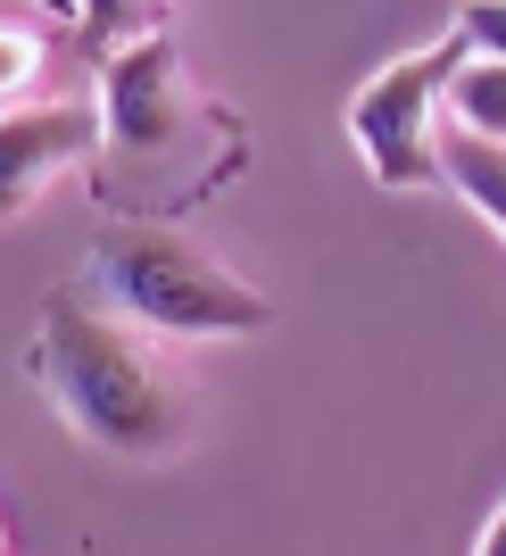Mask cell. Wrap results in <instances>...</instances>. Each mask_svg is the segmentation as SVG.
<instances>
[{
	"instance_id": "5b68a950",
	"label": "cell",
	"mask_w": 506,
	"mask_h": 556,
	"mask_svg": "<svg viewBox=\"0 0 506 556\" xmlns=\"http://www.w3.org/2000/svg\"><path fill=\"white\" fill-rule=\"evenodd\" d=\"M75 159H100V109H84V100L0 109V216L34 208Z\"/></svg>"
},
{
	"instance_id": "ba28073f",
	"label": "cell",
	"mask_w": 506,
	"mask_h": 556,
	"mask_svg": "<svg viewBox=\"0 0 506 556\" xmlns=\"http://www.w3.org/2000/svg\"><path fill=\"white\" fill-rule=\"evenodd\" d=\"M150 9H159V0H84V50H92L100 67H109L125 42H141Z\"/></svg>"
},
{
	"instance_id": "52a82bcc",
	"label": "cell",
	"mask_w": 506,
	"mask_h": 556,
	"mask_svg": "<svg viewBox=\"0 0 506 556\" xmlns=\"http://www.w3.org/2000/svg\"><path fill=\"white\" fill-rule=\"evenodd\" d=\"M448 116L482 141H506V59H465L448 84Z\"/></svg>"
},
{
	"instance_id": "6da1fadb",
	"label": "cell",
	"mask_w": 506,
	"mask_h": 556,
	"mask_svg": "<svg viewBox=\"0 0 506 556\" xmlns=\"http://www.w3.org/2000/svg\"><path fill=\"white\" fill-rule=\"evenodd\" d=\"M241 159V125L184 75L175 34H141L100 67V166L92 184L125 225H166L207 200Z\"/></svg>"
},
{
	"instance_id": "8992f818",
	"label": "cell",
	"mask_w": 506,
	"mask_h": 556,
	"mask_svg": "<svg viewBox=\"0 0 506 556\" xmlns=\"http://www.w3.org/2000/svg\"><path fill=\"white\" fill-rule=\"evenodd\" d=\"M432 159H440V184L457 191V200L482 216V225L506 232V141H482V134H465L457 116H440Z\"/></svg>"
},
{
	"instance_id": "9c48e42d",
	"label": "cell",
	"mask_w": 506,
	"mask_h": 556,
	"mask_svg": "<svg viewBox=\"0 0 506 556\" xmlns=\"http://www.w3.org/2000/svg\"><path fill=\"white\" fill-rule=\"evenodd\" d=\"M34 75H42V34L34 25H0V100L25 92Z\"/></svg>"
},
{
	"instance_id": "8fae6325",
	"label": "cell",
	"mask_w": 506,
	"mask_h": 556,
	"mask_svg": "<svg viewBox=\"0 0 506 556\" xmlns=\"http://www.w3.org/2000/svg\"><path fill=\"white\" fill-rule=\"evenodd\" d=\"M473 556H506V507L482 523V540H473Z\"/></svg>"
},
{
	"instance_id": "30bf717a",
	"label": "cell",
	"mask_w": 506,
	"mask_h": 556,
	"mask_svg": "<svg viewBox=\"0 0 506 556\" xmlns=\"http://www.w3.org/2000/svg\"><path fill=\"white\" fill-rule=\"evenodd\" d=\"M457 34L473 42V59H506V0H465Z\"/></svg>"
},
{
	"instance_id": "3957f363",
	"label": "cell",
	"mask_w": 506,
	"mask_h": 556,
	"mask_svg": "<svg viewBox=\"0 0 506 556\" xmlns=\"http://www.w3.org/2000/svg\"><path fill=\"white\" fill-rule=\"evenodd\" d=\"M84 291L116 316H134L141 332H184V341H207V332H257L275 307L266 291L216 266V257L175 225H109L84 257Z\"/></svg>"
},
{
	"instance_id": "277c9868",
	"label": "cell",
	"mask_w": 506,
	"mask_h": 556,
	"mask_svg": "<svg viewBox=\"0 0 506 556\" xmlns=\"http://www.w3.org/2000/svg\"><path fill=\"white\" fill-rule=\"evenodd\" d=\"M465 59H473V42L448 25L440 42H423V50H407V59H391V67H382L366 92H357V109H349V134H357V150H366L374 184H391V191L440 184L432 134H440V109H448V84H457Z\"/></svg>"
},
{
	"instance_id": "7a4b0ae2",
	"label": "cell",
	"mask_w": 506,
	"mask_h": 556,
	"mask_svg": "<svg viewBox=\"0 0 506 556\" xmlns=\"http://www.w3.org/2000/svg\"><path fill=\"white\" fill-rule=\"evenodd\" d=\"M34 374H42L50 407L67 416V432H84L92 448L116 457H175L191 441V391L184 374L159 357V341L100 307L92 291H50L42 332H34Z\"/></svg>"
},
{
	"instance_id": "7c38bea8",
	"label": "cell",
	"mask_w": 506,
	"mask_h": 556,
	"mask_svg": "<svg viewBox=\"0 0 506 556\" xmlns=\"http://www.w3.org/2000/svg\"><path fill=\"white\" fill-rule=\"evenodd\" d=\"M0 556H9V523H0Z\"/></svg>"
}]
</instances>
